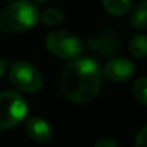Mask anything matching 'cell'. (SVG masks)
<instances>
[{
    "instance_id": "cell-1",
    "label": "cell",
    "mask_w": 147,
    "mask_h": 147,
    "mask_svg": "<svg viewBox=\"0 0 147 147\" xmlns=\"http://www.w3.org/2000/svg\"><path fill=\"white\" fill-rule=\"evenodd\" d=\"M102 71L92 58H77L62 72L61 90L63 95L77 104L91 102L100 92Z\"/></svg>"
},
{
    "instance_id": "cell-2",
    "label": "cell",
    "mask_w": 147,
    "mask_h": 147,
    "mask_svg": "<svg viewBox=\"0 0 147 147\" xmlns=\"http://www.w3.org/2000/svg\"><path fill=\"white\" fill-rule=\"evenodd\" d=\"M39 18V10L32 2L18 0L0 12V30L5 33L25 32L32 29Z\"/></svg>"
},
{
    "instance_id": "cell-3",
    "label": "cell",
    "mask_w": 147,
    "mask_h": 147,
    "mask_svg": "<svg viewBox=\"0 0 147 147\" xmlns=\"http://www.w3.org/2000/svg\"><path fill=\"white\" fill-rule=\"evenodd\" d=\"M28 114L26 101L13 91L0 92V130L19 125Z\"/></svg>"
},
{
    "instance_id": "cell-4",
    "label": "cell",
    "mask_w": 147,
    "mask_h": 147,
    "mask_svg": "<svg viewBox=\"0 0 147 147\" xmlns=\"http://www.w3.org/2000/svg\"><path fill=\"white\" fill-rule=\"evenodd\" d=\"M48 49L61 59H77L84 52V42L71 32L56 30L46 36Z\"/></svg>"
},
{
    "instance_id": "cell-5",
    "label": "cell",
    "mask_w": 147,
    "mask_h": 147,
    "mask_svg": "<svg viewBox=\"0 0 147 147\" xmlns=\"http://www.w3.org/2000/svg\"><path fill=\"white\" fill-rule=\"evenodd\" d=\"M10 82L23 92H38L43 85V78L39 69L28 62H15L10 68Z\"/></svg>"
},
{
    "instance_id": "cell-6",
    "label": "cell",
    "mask_w": 147,
    "mask_h": 147,
    "mask_svg": "<svg viewBox=\"0 0 147 147\" xmlns=\"http://www.w3.org/2000/svg\"><path fill=\"white\" fill-rule=\"evenodd\" d=\"M84 46L100 56H111L120 49V38L114 30L105 29L90 38Z\"/></svg>"
},
{
    "instance_id": "cell-7",
    "label": "cell",
    "mask_w": 147,
    "mask_h": 147,
    "mask_svg": "<svg viewBox=\"0 0 147 147\" xmlns=\"http://www.w3.org/2000/svg\"><path fill=\"white\" fill-rule=\"evenodd\" d=\"M136 72L134 63L127 58H114L104 66V75L113 82H125Z\"/></svg>"
},
{
    "instance_id": "cell-8",
    "label": "cell",
    "mask_w": 147,
    "mask_h": 147,
    "mask_svg": "<svg viewBox=\"0 0 147 147\" xmlns=\"http://www.w3.org/2000/svg\"><path fill=\"white\" fill-rule=\"evenodd\" d=\"M26 133L28 136L38 141V143H46L52 138V127L49 125V123L40 117H30L26 121Z\"/></svg>"
},
{
    "instance_id": "cell-9",
    "label": "cell",
    "mask_w": 147,
    "mask_h": 147,
    "mask_svg": "<svg viewBox=\"0 0 147 147\" xmlns=\"http://www.w3.org/2000/svg\"><path fill=\"white\" fill-rule=\"evenodd\" d=\"M130 23L138 30H147V0L136 5L130 15Z\"/></svg>"
},
{
    "instance_id": "cell-10",
    "label": "cell",
    "mask_w": 147,
    "mask_h": 147,
    "mask_svg": "<svg viewBox=\"0 0 147 147\" xmlns=\"http://www.w3.org/2000/svg\"><path fill=\"white\" fill-rule=\"evenodd\" d=\"M102 3L104 9L111 16H123L130 10L133 0H102Z\"/></svg>"
},
{
    "instance_id": "cell-11",
    "label": "cell",
    "mask_w": 147,
    "mask_h": 147,
    "mask_svg": "<svg viewBox=\"0 0 147 147\" xmlns=\"http://www.w3.org/2000/svg\"><path fill=\"white\" fill-rule=\"evenodd\" d=\"M128 49L133 56L136 58H146L147 56V36L143 33L134 35L128 43Z\"/></svg>"
},
{
    "instance_id": "cell-12",
    "label": "cell",
    "mask_w": 147,
    "mask_h": 147,
    "mask_svg": "<svg viewBox=\"0 0 147 147\" xmlns=\"http://www.w3.org/2000/svg\"><path fill=\"white\" fill-rule=\"evenodd\" d=\"M131 94L134 100L143 105H147V77L138 78L131 88Z\"/></svg>"
},
{
    "instance_id": "cell-13",
    "label": "cell",
    "mask_w": 147,
    "mask_h": 147,
    "mask_svg": "<svg viewBox=\"0 0 147 147\" xmlns=\"http://www.w3.org/2000/svg\"><path fill=\"white\" fill-rule=\"evenodd\" d=\"M39 19H40L45 25H48V26H55V25H61V23L63 22L65 16H63V13H62L59 9L51 7V9H46V10L40 15Z\"/></svg>"
},
{
    "instance_id": "cell-14",
    "label": "cell",
    "mask_w": 147,
    "mask_h": 147,
    "mask_svg": "<svg viewBox=\"0 0 147 147\" xmlns=\"http://www.w3.org/2000/svg\"><path fill=\"white\" fill-rule=\"evenodd\" d=\"M136 147H147V127L140 130V133L136 137Z\"/></svg>"
},
{
    "instance_id": "cell-15",
    "label": "cell",
    "mask_w": 147,
    "mask_h": 147,
    "mask_svg": "<svg viewBox=\"0 0 147 147\" xmlns=\"http://www.w3.org/2000/svg\"><path fill=\"white\" fill-rule=\"evenodd\" d=\"M95 147H118V146H117V143H115L114 140H111V138H101V140L95 144Z\"/></svg>"
},
{
    "instance_id": "cell-16",
    "label": "cell",
    "mask_w": 147,
    "mask_h": 147,
    "mask_svg": "<svg viewBox=\"0 0 147 147\" xmlns=\"http://www.w3.org/2000/svg\"><path fill=\"white\" fill-rule=\"evenodd\" d=\"M7 66H9V62H7L5 58H0V78L5 75V72H6Z\"/></svg>"
},
{
    "instance_id": "cell-17",
    "label": "cell",
    "mask_w": 147,
    "mask_h": 147,
    "mask_svg": "<svg viewBox=\"0 0 147 147\" xmlns=\"http://www.w3.org/2000/svg\"><path fill=\"white\" fill-rule=\"evenodd\" d=\"M48 0H32V3H45Z\"/></svg>"
}]
</instances>
